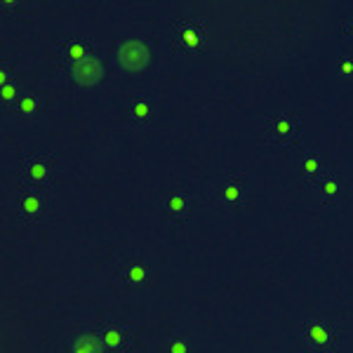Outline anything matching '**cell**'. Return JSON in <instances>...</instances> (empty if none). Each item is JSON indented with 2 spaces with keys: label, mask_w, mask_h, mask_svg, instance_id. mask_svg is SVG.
<instances>
[{
  "label": "cell",
  "mask_w": 353,
  "mask_h": 353,
  "mask_svg": "<svg viewBox=\"0 0 353 353\" xmlns=\"http://www.w3.org/2000/svg\"><path fill=\"white\" fill-rule=\"evenodd\" d=\"M14 66H17V59H5L3 61V71H0V83H3V85L12 83V81H10V76H12V73L17 76Z\"/></svg>",
  "instance_id": "20"
},
{
  "label": "cell",
  "mask_w": 353,
  "mask_h": 353,
  "mask_svg": "<svg viewBox=\"0 0 353 353\" xmlns=\"http://www.w3.org/2000/svg\"><path fill=\"white\" fill-rule=\"evenodd\" d=\"M113 52H116L118 66H123L125 71H141L151 59L149 43H141V41H121L116 43Z\"/></svg>",
  "instance_id": "5"
},
{
  "label": "cell",
  "mask_w": 353,
  "mask_h": 353,
  "mask_svg": "<svg viewBox=\"0 0 353 353\" xmlns=\"http://www.w3.org/2000/svg\"><path fill=\"white\" fill-rule=\"evenodd\" d=\"M339 71L344 73V76H353V57H341Z\"/></svg>",
  "instance_id": "21"
},
{
  "label": "cell",
  "mask_w": 353,
  "mask_h": 353,
  "mask_svg": "<svg viewBox=\"0 0 353 353\" xmlns=\"http://www.w3.org/2000/svg\"><path fill=\"white\" fill-rule=\"evenodd\" d=\"M17 90H19V85H17L14 81L3 85V92H0V99H3V111H10V106H14Z\"/></svg>",
  "instance_id": "17"
},
{
  "label": "cell",
  "mask_w": 353,
  "mask_h": 353,
  "mask_svg": "<svg viewBox=\"0 0 353 353\" xmlns=\"http://www.w3.org/2000/svg\"><path fill=\"white\" fill-rule=\"evenodd\" d=\"M299 172L306 179V184L313 186L323 174L330 172L323 163V151H304L301 153V161H299Z\"/></svg>",
  "instance_id": "12"
},
{
  "label": "cell",
  "mask_w": 353,
  "mask_h": 353,
  "mask_svg": "<svg viewBox=\"0 0 353 353\" xmlns=\"http://www.w3.org/2000/svg\"><path fill=\"white\" fill-rule=\"evenodd\" d=\"M52 163L54 156H21V186H36L52 198Z\"/></svg>",
  "instance_id": "3"
},
{
  "label": "cell",
  "mask_w": 353,
  "mask_h": 353,
  "mask_svg": "<svg viewBox=\"0 0 353 353\" xmlns=\"http://www.w3.org/2000/svg\"><path fill=\"white\" fill-rule=\"evenodd\" d=\"M217 201H221L226 208H238L248 201V184H245V174L231 170L229 176L224 179V184L217 189Z\"/></svg>",
  "instance_id": "7"
},
{
  "label": "cell",
  "mask_w": 353,
  "mask_h": 353,
  "mask_svg": "<svg viewBox=\"0 0 353 353\" xmlns=\"http://www.w3.org/2000/svg\"><path fill=\"white\" fill-rule=\"evenodd\" d=\"M48 201L50 196L45 191L36 189V186H21L17 193V210H19L21 224H36Z\"/></svg>",
  "instance_id": "6"
},
{
  "label": "cell",
  "mask_w": 353,
  "mask_h": 353,
  "mask_svg": "<svg viewBox=\"0 0 353 353\" xmlns=\"http://www.w3.org/2000/svg\"><path fill=\"white\" fill-rule=\"evenodd\" d=\"M168 351L170 353H189V344H186L184 337H179V334H172L168 341Z\"/></svg>",
  "instance_id": "18"
},
{
  "label": "cell",
  "mask_w": 353,
  "mask_h": 353,
  "mask_svg": "<svg viewBox=\"0 0 353 353\" xmlns=\"http://www.w3.org/2000/svg\"><path fill=\"white\" fill-rule=\"evenodd\" d=\"M130 123L137 128H151V118H153V97L151 94H137L130 99Z\"/></svg>",
  "instance_id": "11"
},
{
  "label": "cell",
  "mask_w": 353,
  "mask_h": 353,
  "mask_svg": "<svg viewBox=\"0 0 353 353\" xmlns=\"http://www.w3.org/2000/svg\"><path fill=\"white\" fill-rule=\"evenodd\" d=\"M57 48H59L64 66H71L76 61L92 57V41H88V38H73L71 43H57Z\"/></svg>",
  "instance_id": "13"
},
{
  "label": "cell",
  "mask_w": 353,
  "mask_h": 353,
  "mask_svg": "<svg viewBox=\"0 0 353 353\" xmlns=\"http://www.w3.org/2000/svg\"><path fill=\"white\" fill-rule=\"evenodd\" d=\"M301 341H304L306 353H337L339 351L337 321L325 316L306 321L301 325Z\"/></svg>",
  "instance_id": "2"
},
{
  "label": "cell",
  "mask_w": 353,
  "mask_h": 353,
  "mask_svg": "<svg viewBox=\"0 0 353 353\" xmlns=\"http://www.w3.org/2000/svg\"><path fill=\"white\" fill-rule=\"evenodd\" d=\"M36 97H33V94H26V97H21V99L19 101H17V104H14V109L17 111H21V113H33V111H36Z\"/></svg>",
  "instance_id": "19"
},
{
  "label": "cell",
  "mask_w": 353,
  "mask_h": 353,
  "mask_svg": "<svg viewBox=\"0 0 353 353\" xmlns=\"http://www.w3.org/2000/svg\"><path fill=\"white\" fill-rule=\"evenodd\" d=\"M68 353H109L101 341L99 330L97 332H83L68 341Z\"/></svg>",
  "instance_id": "15"
},
{
  "label": "cell",
  "mask_w": 353,
  "mask_h": 353,
  "mask_svg": "<svg viewBox=\"0 0 353 353\" xmlns=\"http://www.w3.org/2000/svg\"><path fill=\"white\" fill-rule=\"evenodd\" d=\"M68 73H71V78L76 83L94 85L101 81V76H104V66H101V61L92 54V57H88V59L76 61V64L68 66Z\"/></svg>",
  "instance_id": "10"
},
{
  "label": "cell",
  "mask_w": 353,
  "mask_h": 353,
  "mask_svg": "<svg viewBox=\"0 0 353 353\" xmlns=\"http://www.w3.org/2000/svg\"><path fill=\"white\" fill-rule=\"evenodd\" d=\"M151 276V264L141 259H130V261H123L121 269H118V278L125 285H141L146 283V278Z\"/></svg>",
  "instance_id": "14"
},
{
  "label": "cell",
  "mask_w": 353,
  "mask_h": 353,
  "mask_svg": "<svg viewBox=\"0 0 353 353\" xmlns=\"http://www.w3.org/2000/svg\"><path fill=\"white\" fill-rule=\"evenodd\" d=\"M311 189H316L318 198L323 201V205H334L339 201V181H337V176H334L332 170L323 174L321 179L311 186Z\"/></svg>",
  "instance_id": "16"
},
{
  "label": "cell",
  "mask_w": 353,
  "mask_h": 353,
  "mask_svg": "<svg viewBox=\"0 0 353 353\" xmlns=\"http://www.w3.org/2000/svg\"><path fill=\"white\" fill-rule=\"evenodd\" d=\"M189 210H191V191L184 186H172L165 193V212L172 224H181V221L189 219Z\"/></svg>",
  "instance_id": "8"
},
{
  "label": "cell",
  "mask_w": 353,
  "mask_h": 353,
  "mask_svg": "<svg viewBox=\"0 0 353 353\" xmlns=\"http://www.w3.org/2000/svg\"><path fill=\"white\" fill-rule=\"evenodd\" d=\"M172 54L198 57L208 50V24L203 19H176L172 21Z\"/></svg>",
  "instance_id": "1"
},
{
  "label": "cell",
  "mask_w": 353,
  "mask_h": 353,
  "mask_svg": "<svg viewBox=\"0 0 353 353\" xmlns=\"http://www.w3.org/2000/svg\"><path fill=\"white\" fill-rule=\"evenodd\" d=\"M101 341L109 353H125L130 346V327L118 321H106L99 325Z\"/></svg>",
  "instance_id": "9"
},
{
  "label": "cell",
  "mask_w": 353,
  "mask_h": 353,
  "mask_svg": "<svg viewBox=\"0 0 353 353\" xmlns=\"http://www.w3.org/2000/svg\"><path fill=\"white\" fill-rule=\"evenodd\" d=\"M269 141L276 149H292L299 144V116L294 113H271L266 118Z\"/></svg>",
  "instance_id": "4"
},
{
  "label": "cell",
  "mask_w": 353,
  "mask_h": 353,
  "mask_svg": "<svg viewBox=\"0 0 353 353\" xmlns=\"http://www.w3.org/2000/svg\"><path fill=\"white\" fill-rule=\"evenodd\" d=\"M341 36L344 38H351L353 36V12L341 21Z\"/></svg>",
  "instance_id": "22"
}]
</instances>
